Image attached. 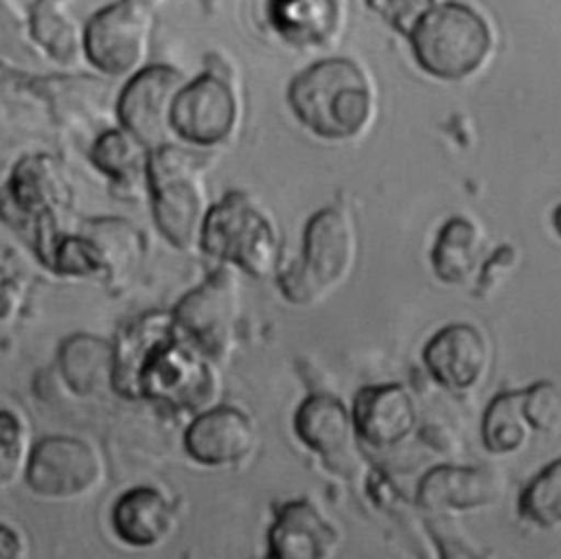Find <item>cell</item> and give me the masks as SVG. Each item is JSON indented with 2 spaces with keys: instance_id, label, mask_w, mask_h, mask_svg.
I'll return each instance as SVG.
<instances>
[{
  "instance_id": "cell-28",
  "label": "cell",
  "mask_w": 561,
  "mask_h": 559,
  "mask_svg": "<svg viewBox=\"0 0 561 559\" xmlns=\"http://www.w3.org/2000/svg\"><path fill=\"white\" fill-rule=\"evenodd\" d=\"M0 55L20 64H37L26 26L9 0H0Z\"/></svg>"
},
{
  "instance_id": "cell-19",
  "label": "cell",
  "mask_w": 561,
  "mask_h": 559,
  "mask_svg": "<svg viewBox=\"0 0 561 559\" xmlns=\"http://www.w3.org/2000/svg\"><path fill=\"white\" fill-rule=\"evenodd\" d=\"M340 0H267V20L276 35L296 48L329 46L342 31Z\"/></svg>"
},
{
  "instance_id": "cell-4",
  "label": "cell",
  "mask_w": 561,
  "mask_h": 559,
  "mask_svg": "<svg viewBox=\"0 0 561 559\" xmlns=\"http://www.w3.org/2000/svg\"><path fill=\"white\" fill-rule=\"evenodd\" d=\"M357 256V232L346 208L327 206L305 224L298 259L278 272L283 296L298 305L322 300L346 281Z\"/></svg>"
},
{
  "instance_id": "cell-9",
  "label": "cell",
  "mask_w": 561,
  "mask_h": 559,
  "mask_svg": "<svg viewBox=\"0 0 561 559\" xmlns=\"http://www.w3.org/2000/svg\"><path fill=\"white\" fill-rule=\"evenodd\" d=\"M149 0H118L99 11L85 26V55L107 75H125L140 66L149 39Z\"/></svg>"
},
{
  "instance_id": "cell-27",
  "label": "cell",
  "mask_w": 561,
  "mask_h": 559,
  "mask_svg": "<svg viewBox=\"0 0 561 559\" xmlns=\"http://www.w3.org/2000/svg\"><path fill=\"white\" fill-rule=\"evenodd\" d=\"M524 414L535 432L552 434L561 430V386L550 379L533 381L522 388Z\"/></svg>"
},
{
  "instance_id": "cell-20",
  "label": "cell",
  "mask_w": 561,
  "mask_h": 559,
  "mask_svg": "<svg viewBox=\"0 0 561 559\" xmlns=\"http://www.w3.org/2000/svg\"><path fill=\"white\" fill-rule=\"evenodd\" d=\"M484 246L486 237L476 221L462 215L447 219L440 226L430 252L434 274L447 285L471 283L486 261Z\"/></svg>"
},
{
  "instance_id": "cell-8",
  "label": "cell",
  "mask_w": 561,
  "mask_h": 559,
  "mask_svg": "<svg viewBox=\"0 0 561 559\" xmlns=\"http://www.w3.org/2000/svg\"><path fill=\"white\" fill-rule=\"evenodd\" d=\"M105 480V463L94 445L79 436L53 434L33 443L24 482L33 495L53 502L81 500Z\"/></svg>"
},
{
  "instance_id": "cell-24",
  "label": "cell",
  "mask_w": 561,
  "mask_h": 559,
  "mask_svg": "<svg viewBox=\"0 0 561 559\" xmlns=\"http://www.w3.org/2000/svg\"><path fill=\"white\" fill-rule=\"evenodd\" d=\"M519 515L537 528H561V458L546 465L519 493Z\"/></svg>"
},
{
  "instance_id": "cell-21",
  "label": "cell",
  "mask_w": 561,
  "mask_h": 559,
  "mask_svg": "<svg viewBox=\"0 0 561 559\" xmlns=\"http://www.w3.org/2000/svg\"><path fill=\"white\" fill-rule=\"evenodd\" d=\"M57 364L68 388L81 397H92L114 386L116 351L96 335L77 333L66 338L59 346Z\"/></svg>"
},
{
  "instance_id": "cell-13",
  "label": "cell",
  "mask_w": 561,
  "mask_h": 559,
  "mask_svg": "<svg viewBox=\"0 0 561 559\" xmlns=\"http://www.w3.org/2000/svg\"><path fill=\"white\" fill-rule=\"evenodd\" d=\"M340 544V528L320 506L309 498H294L274 513L265 559H333Z\"/></svg>"
},
{
  "instance_id": "cell-23",
  "label": "cell",
  "mask_w": 561,
  "mask_h": 559,
  "mask_svg": "<svg viewBox=\"0 0 561 559\" xmlns=\"http://www.w3.org/2000/svg\"><path fill=\"white\" fill-rule=\"evenodd\" d=\"M70 0H37L31 18V33L59 64H72L79 53L77 26L68 15Z\"/></svg>"
},
{
  "instance_id": "cell-31",
  "label": "cell",
  "mask_w": 561,
  "mask_h": 559,
  "mask_svg": "<svg viewBox=\"0 0 561 559\" xmlns=\"http://www.w3.org/2000/svg\"><path fill=\"white\" fill-rule=\"evenodd\" d=\"M552 226H554V230H557V235L561 237V204L554 208V213H552Z\"/></svg>"
},
{
  "instance_id": "cell-30",
  "label": "cell",
  "mask_w": 561,
  "mask_h": 559,
  "mask_svg": "<svg viewBox=\"0 0 561 559\" xmlns=\"http://www.w3.org/2000/svg\"><path fill=\"white\" fill-rule=\"evenodd\" d=\"M18 285L13 283L11 276H7L4 272H0V320H7L13 316V311L18 309Z\"/></svg>"
},
{
  "instance_id": "cell-10",
  "label": "cell",
  "mask_w": 561,
  "mask_h": 559,
  "mask_svg": "<svg viewBox=\"0 0 561 559\" xmlns=\"http://www.w3.org/2000/svg\"><path fill=\"white\" fill-rule=\"evenodd\" d=\"M239 116L237 94L230 83L206 72L182 85L171 105V129L193 145H217L230 138Z\"/></svg>"
},
{
  "instance_id": "cell-32",
  "label": "cell",
  "mask_w": 561,
  "mask_h": 559,
  "mask_svg": "<svg viewBox=\"0 0 561 559\" xmlns=\"http://www.w3.org/2000/svg\"><path fill=\"white\" fill-rule=\"evenodd\" d=\"M149 2H151V4H153V2H156V0H149Z\"/></svg>"
},
{
  "instance_id": "cell-18",
  "label": "cell",
  "mask_w": 561,
  "mask_h": 559,
  "mask_svg": "<svg viewBox=\"0 0 561 559\" xmlns=\"http://www.w3.org/2000/svg\"><path fill=\"white\" fill-rule=\"evenodd\" d=\"M427 511L465 513L493 506L502 498V482L493 469L440 465L427 471L416 489Z\"/></svg>"
},
{
  "instance_id": "cell-17",
  "label": "cell",
  "mask_w": 561,
  "mask_h": 559,
  "mask_svg": "<svg viewBox=\"0 0 561 559\" xmlns=\"http://www.w3.org/2000/svg\"><path fill=\"white\" fill-rule=\"evenodd\" d=\"M294 432L329 467L344 469L355 458V425L351 410L331 392H313L294 412Z\"/></svg>"
},
{
  "instance_id": "cell-14",
  "label": "cell",
  "mask_w": 561,
  "mask_h": 559,
  "mask_svg": "<svg viewBox=\"0 0 561 559\" xmlns=\"http://www.w3.org/2000/svg\"><path fill=\"white\" fill-rule=\"evenodd\" d=\"M182 88V77L173 68L153 66L138 72L121 94V121L140 145L162 147L171 132V105Z\"/></svg>"
},
{
  "instance_id": "cell-7",
  "label": "cell",
  "mask_w": 561,
  "mask_h": 559,
  "mask_svg": "<svg viewBox=\"0 0 561 559\" xmlns=\"http://www.w3.org/2000/svg\"><path fill=\"white\" fill-rule=\"evenodd\" d=\"M239 318V287L228 267L213 272L175 305L173 333L213 364L224 362L232 346Z\"/></svg>"
},
{
  "instance_id": "cell-15",
  "label": "cell",
  "mask_w": 561,
  "mask_h": 559,
  "mask_svg": "<svg viewBox=\"0 0 561 559\" xmlns=\"http://www.w3.org/2000/svg\"><path fill=\"white\" fill-rule=\"evenodd\" d=\"M357 438L377 449L403 445L419 425V403L403 384L364 386L351 408Z\"/></svg>"
},
{
  "instance_id": "cell-6",
  "label": "cell",
  "mask_w": 561,
  "mask_h": 559,
  "mask_svg": "<svg viewBox=\"0 0 561 559\" xmlns=\"http://www.w3.org/2000/svg\"><path fill=\"white\" fill-rule=\"evenodd\" d=\"M193 158L173 145H162L153 149L147 164L156 226L180 250L199 241L208 213L202 171Z\"/></svg>"
},
{
  "instance_id": "cell-16",
  "label": "cell",
  "mask_w": 561,
  "mask_h": 559,
  "mask_svg": "<svg viewBox=\"0 0 561 559\" xmlns=\"http://www.w3.org/2000/svg\"><path fill=\"white\" fill-rule=\"evenodd\" d=\"M178 526L173 500L158 487L138 484L123 491L110 511L114 537L131 550H151L162 546Z\"/></svg>"
},
{
  "instance_id": "cell-1",
  "label": "cell",
  "mask_w": 561,
  "mask_h": 559,
  "mask_svg": "<svg viewBox=\"0 0 561 559\" xmlns=\"http://www.w3.org/2000/svg\"><path fill=\"white\" fill-rule=\"evenodd\" d=\"M296 118L324 140H351L375 116V88L366 70L346 57H329L298 72L287 88Z\"/></svg>"
},
{
  "instance_id": "cell-11",
  "label": "cell",
  "mask_w": 561,
  "mask_h": 559,
  "mask_svg": "<svg viewBox=\"0 0 561 559\" xmlns=\"http://www.w3.org/2000/svg\"><path fill=\"white\" fill-rule=\"evenodd\" d=\"M491 360L486 333L471 322L445 324L423 346L425 370L451 392L476 390L486 379Z\"/></svg>"
},
{
  "instance_id": "cell-2",
  "label": "cell",
  "mask_w": 561,
  "mask_h": 559,
  "mask_svg": "<svg viewBox=\"0 0 561 559\" xmlns=\"http://www.w3.org/2000/svg\"><path fill=\"white\" fill-rule=\"evenodd\" d=\"M408 39L421 70L443 81L476 75L495 46L489 22L458 0L430 2L412 18Z\"/></svg>"
},
{
  "instance_id": "cell-12",
  "label": "cell",
  "mask_w": 561,
  "mask_h": 559,
  "mask_svg": "<svg viewBox=\"0 0 561 559\" xmlns=\"http://www.w3.org/2000/svg\"><path fill=\"white\" fill-rule=\"evenodd\" d=\"M184 452L202 467L221 469L248 460L256 447L252 417L228 403H215L193 417L184 430Z\"/></svg>"
},
{
  "instance_id": "cell-26",
  "label": "cell",
  "mask_w": 561,
  "mask_h": 559,
  "mask_svg": "<svg viewBox=\"0 0 561 559\" xmlns=\"http://www.w3.org/2000/svg\"><path fill=\"white\" fill-rule=\"evenodd\" d=\"M142 147L131 134L127 132H110L99 138L92 149L94 162L116 180L131 184L138 180L142 171Z\"/></svg>"
},
{
  "instance_id": "cell-3",
  "label": "cell",
  "mask_w": 561,
  "mask_h": 559,
  "mask_svg": "<svg viewBox=\"0 0 561 559\" xmlns=\"http://www.w3.org/2000/svg\"><path fill=\"white\" fill-rule=\"evenodd\" d=\"M118 384L136 388L138 397L193 412L215 406L221 390L213 362L182 342L173 329L149 342L136 368L116 377L114 386Z\"/></svg>"
},
{
  "instance_id": "cell-22",
  "label": "cell",
  "mask_w": 561,
  "mask_h": 559,
  "mask_svg": "<svg viewBox=\"0 0 561 559\" xmlns=\"http://www.w3.org/2000/svg\"><path fill=\"white\" fill-rule=\"evenodd\" d=\"M533 432L535 430L524 414L522 388L504 390L489 401L480 425L486 452L495 456H513L528 445Z\"/></svg>"
},
{
  "instance_id": "cell-25",
  "label": "cell",
  "mask_w": 561,
  "mask_h": 559,
  "mask_svg": "<svg viewBox=\"0 0 561 559\" xmlns=\"http://www.w3.org/2000/svg\"><path fill=\"white\" fill-rule=\"evenodd\" d=\"M31 447L26 419L13 408H0V491L24 478Z\"/></svg>"
},
{
  "instance_id": "cell-5",
  "label": "cell",
  "mask_w": 561,
  "mask_h": 559,
  "mask_svg": "<svg viewBox=\"0 0 561 559\" xmlns=\"http://www.w3.org/2000/svg\"><path fill=\"white\" fill-rule=\"evenodd\" d=\"M202 248L250 276H270L278 265V237L272 219L241 191H230L202 224Z\"/></svg>"
},
{
  "instance_id": "cell-29",
  "label": "cell",
  "mask_w": 561,
  "mask_h": 559,
  "mask_svg": "<svg viewBox=\"0 0 561 559\" xmlns=\"http://www.w3.org/2000/svg\"><path fill=\"white\" fill-rule=\"evenodd\" d=\"M0 559H28L24 533L9 522H0Z\"/></svg>"
}]
</instances>
